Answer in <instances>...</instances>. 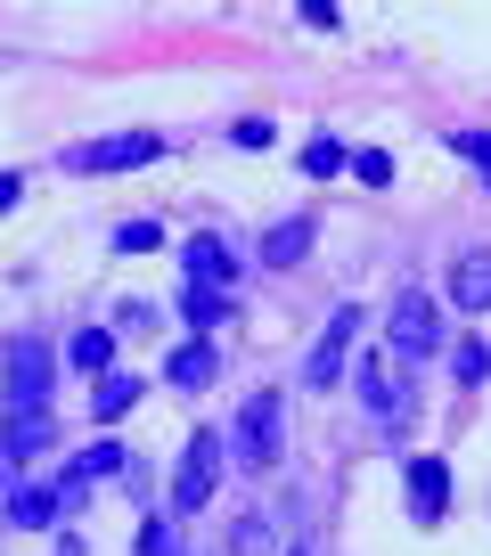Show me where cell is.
I'll use <instances>...</instances> for the list:
<instances>
[{
	"label": "cell",
	"instance_id": "13",
	"mask_svg": "<svg viewBox=\"0 0 491 556\" xmlns=\"http://www.w3.org/2000/svg\"><path fill=\"white\" fill-rule=\"evenodd\" d=\"M9 523H25V532H50V523H58V491H50V483L9 491Z\"/></svg>",
	"mask_w": 491,
	"mask_h": 556
},
{
	"label": "cell",
	"instance_id": "18",
	"mask_svg": "<svg viewBox=\"0 0 491 556\" xmlns=\"http://www.w3.org/2000/svg\"><path fill=\"white\" fill-rule=\"evenodd\" d=\"M451 368H458V384H483L491 377V344H483V336H467V344L451 352Z\"/></svg>",
	"mask_w": 491,
	"mask_h": 556
},
{
	"label": "cell",
	"instance_id": "12",
	"mask_svg": "<svg viewBox=\"0 0 491 556\" xmlns=\"http://www.w3.org/2000/svg\"><path fill=\"white\" fill-rule=\"evenodd\" d=\"M213 377H222V361H213V344H180L173 361H164V384H180V393H205Z\"/></svg>",
	"mask_w": 491,
	"mask_h": 556
},
{
	"label": "cell",
	"instance_id": "17",
	"mask_svg": "<svg viewBox=\"0 0 491 556\" xmlns=\"http://www.w3.org/2000/svg\"><path fill=\"white\" fill-rule=\"evenodd\" d=\"M140 401V377H99V393H90V409H99V426H115L123 409Z\"/></svg>",
	"mask_w": 491,
	"mask_h": 556
},
{
	"label": "cell",
	"instance_id": "11",
	"mask_svg": "<svg viewBox=\"0 0 491 556\" xmlns=\"http://www.w3.org/2000/svg\"><path fill=\"white\" fill-rule=\"evenodd\" d=\"M451 303L458 312H491V254H458L451 262Z\"/></svg>",
	"mask_w": 491,
	"mask_h": 556
},
{
	"label": "cell",
	"instance_id": "9",
	"mask_svg": "<svg viewBox=\"0 0 491 556\" xmlns=\"http://www.w3.org/2000/svg\"><path fill=\"white\" fill-rule=\"evenodd\" d=\"M180 270H189V287H222V295L238 287V254L222 238H189L180 245Z\"/></svg>",
	"mask_w": 491,
	"mask_h": 556
},
{
	"label": "cell",
	"instance_id": "28",
	"mask_svg": "<svg viewBox=\"0 0 491 556\" xmlns=\"http://www.w3.org/2000/svg\"><path fill=\"white\" fill-rule=\"evenodd\" d=\"M0 467H9V458H0Z\"/></svg>",
	"mask_w": 491,
	"mask_h": 556
},
{
	"label": "cell",
	"instance_id": "26",
	"mask_svg": "<svg viewBox=\"0 0 491 556\" xmlns=\"http://www.w3.org/2000/svg\"><path fill=\"white\" fill-rule=\"evenodd\" d=\"M229 139H238V148H270V123L246 115V123H229Z\"/></svg>",
	"mask_w": 491,
	"mask_h": 556
},
{
	"label": "cell",
	"instance_id": "15",
	"mask_svg": "<svg viewBox=\"0 0 491 556\" xmlns=\"http://www.w3.org/2000/svg\"><path fill=\"white\" fill-rule=\"evenodd\" d=\"M303 254H312V222H279V229L263 238V262H270V270H295Z\"/></svg>",
	"mask_w": 491,
	"mask_h": 556
},
{
	"label": "cell",
	"instance_id": "16",
	"mask_svg": "<svg viewBox=\"0 0 491 556\" xmlns=\"http://www.w3.org/2000/svg\"><path fill=\"white\" fill-rule=\"evenodd\" d=\"M74 368H90V377H115V328H83V336H74Z\"/></svg>",
	"mask_w": 491,
	"mask_h": 556
},
{
	"label": "cell",
	"instance_id": "19",
	"mask_svg": "<svg viewBox=\"0 0 491 556\" xmlns=\"http://www.w3.org/2000/svg\"><path fill=\"white\" fill-rule=\"evenodd\" d=\"M344 148H336V139H312V148H303V173H312V180H328V173H344Z\"/></svg>",
	"mask_w": 491,
	"mask_h": 556
},
{
	"label": "cell",
	"instance_id": "4",
	"mask_svg": "<svg viewBox=\"0 0 491 556\" xmlns=\"http://www.w3.org/2000/svg\"><path fill=\"white\" fill-rule=\"evenodd\" d=\"M229 451H238V467H279V393H254L238 409V434H229Z\"/></svg>",
	"mask_w": 491,
	"mask_h": 556
},
{
	"label": "cell",
	"instance_id": "3",
	"mask_svg": "<svg viewBox=\"0 0 491 556\" xmlns=\"http://www.w3.org/2000/svg\"><path fill=\"white\" fill-rule=\"evenodd\" d=\"M222 458H229L222 434H189V451H180V475H173V507H180V516H197V507L213 500V483H222Z\"/></svg>",
	"mask_w": 491,
	"mask_h": 556
},
{
	"label": "cell",
	"instance_id": "10",
	"mask_svg": "<svg viewBox=\"0 0 491 556\" xmlns=\"http://www.w3.org/2000/svg\"><path fill=\"white\" fill-rule=\"evenodd\" d=\"M410 507H418V523H442V507H451V467L442 458H410Z\"/></svg>",
	"mask_w": 491,
	"mask_h": 556
},
{
	"label": "cell",
	"instance_id": "7",
	"mask_svg": "<svg viewBox=\"0 0 491 556\" xmlns=\"http://www.w3.org/2000/svg\"><path fill=\"white\" fill-rule=\"evenodd\" d=\"M352 384H361V409L377 417V426H402V417H410V384L393 377L386 361H361V368H352Z\"/></svg>",
	"mask_w": 491,
	"mask_h": 556
},
{
	"label": "cell",
	"instance_id": "2",
	"mask_svg": "<svg viewBox=\"0 0 491 556\" xmlns=\"http://www.w3.org/2000/svg\"><path fill=\"white\" fill-rule=\"evenodd\" d=\"M50 377H58V352L41 344V336H17L9 344V409H50Z\"/></svg>",
	"mask_w": 491,
	"mask_h": 556
},
{
	"label": "cell",
	"instance_id": "25",
	"mask_svg": "<svg viewBox=\"0 0 491 556\" xmlns=\"http://www.w3.org/2000/svg\"><path fill=\"white\" fill-rule=\"evenodd\" d=\"M140 556H180V532H173V523H148V532H140Z\"/></svg>",
	"mask_w": 491,
	"mask_h": 556
},
{
	"label": "cell",
	"instance_id": "24",
	"mask_svg": "<svg viewBox=\"0 0 491 556\" xmlns=\"http://www.w3.org/2000/svg\"><path fill=\"white\" fill-rule=\"evenodd\" d=\"M352 173H361L368 189H386V180H393V156H386V148H361V156H352Z\"/></svg>",
	"mask_w": 491,
	"mask_h": 556
},
{
	"label": "cell",
	"instance_id": "23",
	"mask_svg": "<svg viewBox=\"0 0 491 556\" xmlns=\"http://www.w3.org/2000/svg\"><path fill=\"white\" fill-rule=\"evenodd\" d=\"M451 148H458V156H467L475 173L491 180V131H451Z\"/></svg>",
	"mask_w": 491,
	"mask_h": 556
},
{
	"label": "cell",
	"instance_id": "8",
	"mask_svg": "<svg viewBox=\"0 0 491 556\" xmlns=\"http://www.w3.org/2000/svg\"><path fill=\"white\" fill-rule=\"evenodd\" d=\"M58 442V417L50 409H9V434H0V458H17V467H34L41 451Z\"/></svg>",
	"mask_w": 491,
	"mask_h": 556
},
{
	"label": "cell",
	"instance_id": "27",
	"mask_svg": "<svg viewBox=\"0 0 491 556\" xmlns=\"http://www.w3.org/2000/svg\"><path fill=\"white\" fill-rule=\"evenodd\" d=\"M17 197H25V180H17V173H0V213L17 205Z\"/></svg>",
	"mask_w": 491,
	"mask_h": 556
},
{
	"label": "cell",
	"instance_id": "6",
	"mask_svg": "<svg viewBox=\"0 0 491 556\" xmlns=\"http://www.w3.org/2000/svg\"><path fill=\"white\" fill-rule=\"evenodd\" d=\"M352 336H361V312H328V328H319V344H312V361H303V384L312 393H328V384H344V361H352Z\"/></svg>",
	"mask_w": 491,
	"mask_h": 556
},
{
	"label": "cell",
	"instance_id": "22",
	"mask_svg": "<svg viewBox=\"0 0 491 556\" xmlns=\"http://www.w3.org/2000/svg\"><path fill=\"white\" fill-rule=\"evenodd\" d=\"M229 548H238V556H270V516H246Z\"/></svg>",
	"mask_w": 491,
	"mask_h": 556
},
{
	"label": "cell",
	"instance_id": "1",
	"mask_svg": "<svg viewBox=\"0 0 491 556\" xmlns=\"http://www.w3.org/2000/svg\"><path fill=\"white\" fill-rule=\"evenodd\" d=\"M386 344L402 352V361H435L442 352V303L410 287V295L393 303V319H386Z\"/></svg>",
	"mask_w": 491,
	"mask_h": 556
},
{
	"label": "cell",
	"instance_id": "21",
	"mask_svg": "<svg viewBox=\"0 0 491 556\" xmlns=\"http://www.w3.org/2000/svg\"><path fill=\"white\" fill-rule=\"evenodd\" d=\"M115 245H123V254H156L164 229H156V222H123V229H115Z\"/></svg>",
	"mask_w": 491,
	"mask_h": 556
},
{
	"label": "cell",
	"instance_id": "20",
	"mask_svg": "<svg viewBox=\"0 0 491 556\" xmlns=\"http://www.w3.org/2000/svg\"><path fill=\"white\" fill-rule=\"evenodd\" d=\"M74 475H83V483H106V475H123V451H115V442H99V451H83V467H74Z\"/></svg>",
	"mask_w": 491,
	"mask_h": 556
},
{
	"label": "cell",
	"instance_id": "5",
	"mask_svg": "<svg viewBox=\"0 0 491 556\" xmlns=\"http://www.w3.org/2000/svg\"><path fill=\"white\" fill-rule=\"evenodd\" d=\"M164 156V131H123V139H90V148H74V173H140V164Z\"/></svg>",
	"mask_w": 491,
	"mask_h": 556
},
{
	"label": "cell",
	"instance_id": "14",
	"mask_svg": "<svg viewBox=\"0 0 491 556\" xmlns=\"http://www.w3.org/2000/svg\"><path fill=\"white\" fill-rule=\"evenodd\" d=\"M180 319H189V328H197V344H205V336L229 319V295H222V287H189V295H180Z\"/></svg>",
	"mask_w": 491,
	"mask_h": 556
}]
</instances>
